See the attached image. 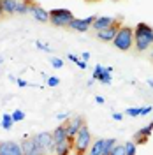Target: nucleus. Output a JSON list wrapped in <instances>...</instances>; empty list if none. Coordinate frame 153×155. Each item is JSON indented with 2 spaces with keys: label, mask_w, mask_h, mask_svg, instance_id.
<instances>
[{
  "label": "nucleus",
  "mask_w": 153,
  "mask_h": 155,
  "mask_svg": "<svg viewBox=\"0 0 153 155\" xmlns=\"http://www.w3.org/2000/svg\"><path fill=\"white\" fill-rule=\"evenodd\" d=\"M153 46V28L146 23H137L134 27V48L137 51H146Z\"/></svg>",
  "instance_id": "nucleus-1"
},
{
  "label": "nucleus",
  "mask_w": 153,
  "mask_h": 155,
  "mask_svg": "<svg viewBox=\"0 0 153 155\" xmlns=\"http://www.w3.org/2000/svg\"><path fill=\"white\" fill-rule=\"evenodd\" d=\"M92 143H93L92 132H90L88 125L85 124V125L79 129V132L74 136V139H72V150L76 152V155H86V152L92 146Z\"/></svg>",
  "instance_id": "nucleus-2"
},
{
  "label": "nucleus",
  "mask_w": 153,
  "mask_h": 155,
  "mask_svg": "<svg viewBox=\"0 0 153 155\" xmlns=\"http://www.w3.org/2000/svg\"><path fill=\"white\" fill-rule=\"evenodd\" d=\"M113 44L120 51H129L130 48H134V28H130L127 25H122L115 41H113Z\"/></svg>",
  "instance_id": "nucleus-3"
},
{
  "label": "nucleus",
  "mask_w": 153,
  "mask_h": 155,
  "mask_svg": "<svg viewBox=\"0 0 153 155\" xmlns=\"http://www.w3.org/2000/svg\"><path fill=\"white\" fill-rule=\"evenodd\" d=\"M74 19L72 11L58 7V9H51L49 11V23L55 27H69V23Z\"/></svg>",
  "instance_id": "nucleus-4"
},
{
  "label": "nucleus",
  "mask_w": 153,
  "mask_h": 155,
  "mask_svg": "<svg viewBox=\"0 0 153 155\" xmlns=\"http://www.w3.org/2000/svg\"><path fill=\"white\" fill-rule=\"evenodd\" d=\"M92 79L102 83V85H111V81H113V67H104V65L97 64L95 67H93Z\"/></svg>",
  "instance_id": "nucleus-5"
},
{
  "label": "nucleus",
  "mask_w": 153,
  "mask_h": 155,
  "mask_svg": "<svg viewBox=\"0 0 153 155\" xmlns=\"http://www.w3.org/2000/svg\"><path fill=\"white\" fill-rule=\"evenodd\" d=\"M34 139L48 155L55 153V139H53L51 132H37V134H34Z\"/></svg>",
  "instance_id": "nucleus-6"
},
{
  "label": "nucleus",
  "mask_w": 153,
  "mask_h": 155,
  "mask_svg": "<svg viewBox=\"0 0 153 155\" xmlns=\"http://www.w3.org/2000/svg\"><path fill=\"white\" fill-rule=\"evenodd\" d=\"M21 146H23V155H48L37 145V141L34 139V136L32 137H27L25 136V139L21 141Z\"/></svg>",
  "instance_id": "nucleus-7"
},
{
  "label": "nucleus",
  "mask_w": 153,
  "mask_h": 155,
  "mask_svg": "<svg viewBox=\"0 0 153 155\" xmlns=\"http://www.w3.org/2000/svg\"><path fill=\"white\" fill-rule=\"evenodd\" d=\"M95 21V16H86V18H74L70 23H69V28L70 30H76V32H81L85 34L88 28H92Z\"/></svg>",
  "instance_id": "nucleus-8"
},
{
  "label": "nucleus",
  "mask_w": 153,
  "mask_h": 155,
  "mask_svg": "<svg viewBox=\"0 0 153 155\" xmlns=\"http://www.w3.org/2000/svg\"><path fill=\"white\" fill-rule=\"evenodd\" d=\"M0 155H23V146L18 141H0Z\"/></svg>",
  "instance_id": "nucleus-9"
},
{
  "label": "nucleus",
  "mask_w": 153,
  "mask_h": 155,
  "mask_svg": "<svg viewBox=\"0 0 153 155\" xmlns=\"http://www.w3.org/2000/svg\"><path fill=\"white\" fill-rule=\"evenodd\" d=\"M83 125H85V118H83V116H74V118L65 120V127H67L69 139H74V136L79 132V129H81Z\"/></svg>",
  "instance_id": "nucleus-10"
},
{
  "label": "nucleus",
  "mask_w": 153,
  "mask_h": 155,
  "mask_svg": "<svg viewBox=\"0 0 153 155\" xmlns=\"http://www.w3.org/2000/svg\"><path fill=\"white\" fill-rule=\"evenodd\" d=\"M120 27H122V23H120V21H116L113 27L97 32V39H100L102 42H113L115 37H116V34H118V30H120Z\"/></svg>",
  "instance_id": "nucleus-11"
},
{
  "label": "nucleus",
  "mask_w": 153,
  "mask_h": 155,
  "mask_svg": "<svg viewBox=\"0 0 153 155\" xmlns=\"http://www.w3.org/2000/svg\"><path fill=\"white\" fill-rule=\"evenodd\" d=\"M153 134V122H150L148 125L141 127L137 132L134 134V141L135 145H144V143H148V139H150V136Z\"/></svg>",
  "instance_id": "nucleus-12"
},
{
  "label": "nucleus",
  "mask_w": 153,
  "mask_h": 155,
  "mask_svg": "<svg viewBox=\"0 0 153 155\" xmlns=\"http://www.w3.org/2000/svg\"><path fill=\"white\" fill-rule=\"evenodd\" d=\"M30 14H32L34 19L39 21V23H49V11H46L44 7H41L35 2L30 5Z\"/></svg>",
  "instance_id": "nucleus-13"
},
{
  "label": "nucleus",
  "mask_w": 153,
  "mask_h": 155,
  "mask_svg": "<svg viewBox=\"0 0 153 155\" xmlns=\"http://www.w3.org/2000/svg\"><path fill=\"white\" fill-rule=\"evenodd\" d=\"M115 23H116V19L113 16H97L93 25H92V28L95 30V32H100V30H104V28L113 27Z\"/></svg>",
  "instance_id": "nucleus-14"
},
{
  "label": "nucleus",
  "mask_w": 153,
  "mask_h": 155,
  "mask_svg": "<svg viewBox=\"0 0 153 155\" xmlns=\"http://www.w3.org/2000/svg\"><path fill=\"white\" fill-rule=\"evenodd\" d=\"M51 134H53V139H55V145H57V143H62V141H65V139H69L65 122H63V124H60L58 127H55V130H53Z\"/></svg>",
  "instance_id": "nucleus-15"
},
{
  "label": "nucleus",
  "mask_w": 153,
  "mask_h": 155,
  "mask_svg": "<svg viewBox=\"0 0 153 155\" xmlns=\"http://www.w3.org/2000/svg\"><path fill=\"white\" fill-rule=\"evenodd\" d=\"M72 152V139H65L55 145V155H70Z\"/></svg>",
  "instance_id": "nucleus-16"
},
{
  "label": "nucleus",
  "mask_w": 153,
  "mask_h": 155,
  "mask_svg": "<svg viewBox=\"0 0 153 155\" xmlns=\"http://www.w3.org/2000/svg\"><path fill=\"white\" fill-rule=\"evenodd\" d=\"M86 155H104V137L95 139V141L92 143V146L88 148Z\"/></svg>",
  "instance_id": "nucleus-17"
},
{
  "label": "nucleus",
  "mask_w": 153,
  "mask_h": 155,
  "mask_svg": "<svg viewBox=\"0 0 153 155\" xmlns=\"http://www.w3.org/2000/svg\"><path fill=\"white\" fill-rule=\"evenodd\" d=\"M0 2H2V9H4V14H7V16H12V14H16L18 0H0Z\"/></svg>",
  "instance_id": "nucleus-18"
},
{
  "label": "nucleus",
  "mask_w": 153,
  "mask_h": 155,
  "mask_svg": "<svg viewBox=\"0 0 153 155\" xmlns=\"http://www.w3.org/2000/svg\"><path fill=\"white\" fill-rule=\"evenodd\" d=\"M0 124H2V129H4V130H11V129H12V125H14L12 115H11V113H4V115H2V122H0Z\"/></svg>",
  "instance_id": "nucleus-19"
},
{
  "label": "nucleus",
  "mask_w": 153,
  "mask_h": 155,
  "mask_svg": "<svg viewBox=\"0 0 153 155\" xmlns=\"http://www.w3.org/2000/svg\"><path fill=\"white\" fill-rule=\"evenodd\" d=\"M30 5L28 2H25V0H18V7H16V14H28L30 12Z\"/></svg>",
  "instance_id": "nucleus-20"
},
{
  "label": "nucleus",
  "mask_w": 153,
  "mask_h": 155,
  "mask_svg": "<svg viewBox=\"0 0 153 155\" xmlns=\"http://www.w3.org/2000/svg\"><path fill=\"white\" fill-rule=\"evenodd\" d=\"M116 139L115 137H106L104 139V155H111V150L115 148Z\"/></svg>",
  "instance_id": "nucleus-21"
},
{
  "label": "nucleus",
  "mask_w": 153,
  "mask_h": 155,
  "mask_svg": "<svg viewBox=\"0 0 153 155\" xmlns=\"http://www.w3.org/2000/svg\"><path fill=\"white\" fill-rule=\"evenodd\" d=\"M125 115H127V116H132V118H135V116H141V115H143V107H141V106L127 107V109H125Z\"/></svg>",
  "instance_id": "nucleus-22"
},
{
  "label": "nucleus",
  "mask_w": 153,
  "mask_h": 155,
  "mask_svg": "<svg viewBox=\"0 0 153 155\" xmlns=\"http://www.w3.org/2000/svg\"><path fill=\"white\" fill-rule=\"evenodd\" d=\"M125 152H127V155H137V145L134 141H127L125 143Z\"/></svg>",
  "instance_id": "nucleus-23"
},
{
  "label": "nucleus",
  "mask_w": 153,
  "mask_h": 155,
  "mask_svg": "<svg viewBox=\"0 0 153 155\" xmlns=\"http://www.w3.org/2000/svg\"><path fill=\"white\" fill-rule=\"evenodd\" d=\"M11 115H12V120H14V124H16V122H21V120H25V113H23L21 109H14Z\"/></svg>",
  "instance_id": "nucleus-24"
},
{
  "label": "nucleus",
  "mask_w": 153,
  "mask_h": 155,
  "mask_svg": "<svg viewBox=\"0 0 153 155\" xmlns=\"http://www.w3.org/2000/svg\"><path fill=\"white\" fill-rule=\"evenodd\" d=\"M111 155H127V152H125V145H118V143H116L115 148L111 150Z\"/></svg>",
  "instance_id": "nucleus-25"
},
{
  "label": "nucleus",
  "mask_w": 153,
  "mask_h": 155,
  "mask_svg": "<svg viewBox=\"0 0 153 155\" xmlns=\"http://www.w3.org/2000/svg\"><path fill=\"white\" fill-rule=\"evenodd\" d=\"M35 48H37V49H41V51H44V53H53V49L49 48L48 44L41 42V41H35Z\"/></svg>",
  "instance_id": "nucleus-26"
},
{
  "label": "nucleus",
  "mask_w": 153,
  "mask_h": 155,
  "mask_svg": "<svg viewBox=\"0 0 153 155\" xmlns=\"http://www.w3.org/2000/svg\"><path fill=\"white\" fill-rule=\"evenodd\" d=\"M46 83H48V87H58V85H60V78L58 76H48L46 78Z\"/></svg>",
  "instance_id": "nucleus-27"
},
{
  "label": "nucleus",
  "mask_w": 153,
  "mask_h": 155,
  "mask_svg": "<svg viewBox=\"0 0 153 155\" xmlns=\"http://www.w3.org/2000/svg\"><path fill=\"white\" fill-rule=\"evenodd\" d=\"M51 65H53L55 69H62V67H63V60H62V58H58V57H53V58H51Z\"/></svg>",
  "instance_id": "nucleus-28"
},
{
  "label": "nucleus",
  "mask_w": 153,
  "mask_h": 155,
  "mask_svg": "<svg viewBox=\"0 0 153 155\" xmlns=\"http://www.w3.org/2000/svg\"><path fill=\"white\" fill-rule=\"evenodd\" d=\"M16 83H18V87H21V88L30 87V83H28V81H25V79H21V78H18V79H16Z\"/></svg>",
  "instance_id": "nucleus-29"
},
{
  "label": "nucleus",
  "mask_w": 153,
  "mask_h": 155,
  "mask_svg": "<svg viewBox=\"0 0 153 155\" xmlns=\"http://www.w3.org/2000/svg\"><path fill=\"white\" fill-rule=\"evenodd\" d=\"M70 116H69V113H58L57 115V120H62V122H65V120H69Z\"/></svg>",
  "instance_id": "nucleus-30"
},
{
  "label": "nucleus",
  "mask_w": 153,
  "mask_h": 155,
  "mask_svg": "<svg viewBox=\"0 0 153 155\" xmlns=\"http://www.w3.org/2000/svg\"><path fill=\"white\" fill-rule=\"evenodd\" d=\"M76 65H77V69H86L88 67V64H86L85 60H81V58H79V62H77Z\"/></svg>",
  "instance_id": "nucleus-31"
},
{
  "label": "nucleus",
  "mask_w": 153,
  "mask_h": 155,
  "mask_svg": "<svg viewBox=\"0 0 153 155\" xmlns=\"http://www.w3.org/2000/svg\"><path fill=\"white\" fill-rule=\"evenodd\" d=\"M67 58L70 60V62H74V64H77V62H79V58H77L76 55H74V53H69V55H67Z\"/></svg>",
  "instance_id": "nucleus-32"
},
{
  "label": "nucleus",
  "mask_w": 153,
  "mask_h": 155,
  "mask_svg": "<svg viewBox=\"0 0 153 155\" xmlns=\"http://www.w3.org/2000/svg\"><path fill=\"white\" fill-rule=\"evenodd\" d=\"M151 109H153L151 106H144V107H143V115H141V116H144V115H150V113H151Z\"/></svg>",
  "instance_id": "nucleus-33"
},
{
  "label": "nucleus",
  "mask_w": 153,
  "mask_h": 155,
  "mask_svg": "<svg viewBox=\"0 0 153 155\" xmlns=\"http://www.w3.org/2000/svg\"><path fill=\"white\" fill-rule=\"evenodd\" d=\"M113 120H118L120 122V120H123V115L122 113H113Z\"/></svg>",
  "instance_id": "nucleus-34"
},
{
  "label": "nucleus",
  "mask_w": 153,
  "mask_h": 155,
  "mask_svg": "<svg viewBox=\"0 0 153 155\" xmlns=\"http://www.w3.org/2000/svg\"><path fill=\"white\" fill-rule=\"evenodd\" d=\"M95 102H97V104H104V97H102V95H97L95 97Z\"/></svg>",
  "instance_id": "nucleus-35"
},
{
  "label": "nucleus",
  "mask_w": 153,
  "mask_h": 155,
  "mask_svg": "<svg viewBox=\"0 0 153 155\" xmlns=\"http://www.w3.org/2000/svg\"><path fill=\"white\" fill-rule=\"evenodd\" d=\"M88 58H90V53H88V51H85V53H83V57H81V60L88 62Z\"/></svg>",
  "instance_id": "nucleus-36"
},
{
  "label": "nucleus",
  "mask_w": 153,
  "mask_h": 155,
  "mask_svg": "<svg viewBox=\"0 0 153 155\" xmlns=\"http://www.w3.org/2000/svg\"><path fill=\"white\" fill-rule=\"evenodd\" d=\"M146 83H148V85H150V87L153 88V79H146Z\"/></svg>",
  "instance_id": "nucleus-37"
},
{
  "label": "nucleus",
  "mask_w": 153,
  "mask_h": 155,
  "mask_svg": "<svg viewBox=\"0 0 153 155\" xmlns=\"http://www.w3.org/2000/svg\"><path fill=\"white\" fill-rule=\"evenodd\" d=\"M4 16V9H2V2H0V18Z\"/></svg>",
  "instance_id": "nucleus-38"
},
{
  "label": "nucleus",
  "mask_w": 153,
  "mask_h": 155,
  "mask_svg": "<svg viewBox=\"0 0 153 155\" xmlns=\"http://www.w3.org/2000/svg\"><path fill=\"white\" fill-rule=\"evenodd\" d=\"M150 57H151V58H153V46H151V53H150Z\"/></svg>",
  "instance_id": "nucleus-39"
},
{
  "label": "nucleus",
  "mask_w": 153,
  "mask_h": 155,
  "mask_svg": "<svg viewBox=\"0 0 153 155\" xmlns=\"http://www.w3.org/2000/svg\"><path fill=\"white\" fill-rule=\"evenodd\" d=\"M2 62H4V58H2V57H0V64H2Z\"/></svg>",
  "instance_id": "nucleus-40"
},
{
  "label": "nucleus",
  "mask_w": 153,
  "mask_h": 155,
  "mask_svg": "<svg viewBox=\"0 0 153 155\" xmlns=\"http://www.w3.org/2000/svg\"><path fill=\"white\" fill-rule=\"evenodd\" d=\"M53 155H55V153H53Z\"/></svg>",
  "instance_id": "nucleus-41"
}]
</instances>
